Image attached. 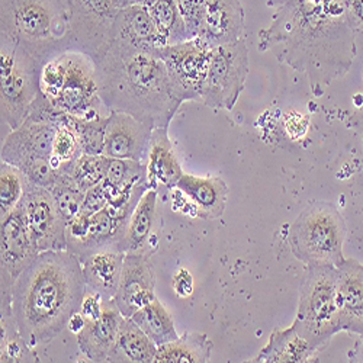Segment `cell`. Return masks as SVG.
Masks as SVG:
<instances>
[{
  "label": "cell",
  "instance_id": "34",
  "mask_svg": "<svg viewBox=\"0 0 363 363\" xmlns=\"http://www.w3.org/2000/svg\"><path fill=\"white\" fill-rule=\"evenodd\" d=\"M0 362H37L34 349L21 336L13 315L2 317V342H0Z\"/></svg>",
  "mask_w": 363,
  "mask_h": 363
},
{
  "label": "cell",
  "instance_id": "42",
  "mask_svg": "<svg viewBox=\"0 0 363 363\" xmlns=\"http://www.w3.org/2000/svg\"><path fill=\"white\" fill-rule=\"evenodd\" d=\"M148 0H119L121 8H125V6H131V5H147Z\"/></svg>",
  "mask_w": 363,
  "mask_h": 363
},
{
  "label": "cell",
  "instance_id": "20",
  "mask_svg": "<svg viewBox=\"0 0 363 363\" xmlns=\"http://www.w3.org/2000/svg\"><path fill=\"white\" fill-rule=\"evenodd\" d=\"M112 41L138 50L164 47L159 29L144 5H131L119 9L112 29Z\"/></svg>",
  "mask_w": 363,
  "mask_h": 363
},
{
  "label": "cell",
  "instance_id": "27",
  "mask_svg": "<svg viewBox=\"0 0 363 363\" xmlns=\"http://www.w3.org/2000/svg\"><path fill=\"white\" fill-rule=\"evenodd\" d=\"M213 342L203 333H184L176 340L157 347V363H205L211 359Z\"/></svg>",
  "mask_w": 363,
  "mask_h": 363
},
{
  "label": "cell",
  "instance_id": "15",
  "mask_svg": "<svg viewBox=\"0 0 363 363\" xmlns=\"http://www.w3.org/2000/svg\"><path fill=\"white\" fill-rule=\"evenodd\" d=\"M156 275L147 252L125 253L123 274L113 304L124 317L131 318L138 310L156 299Z\"/></svg>",
  "mask_w": 363,
  "mask_h": 363
},
{
  "label": "cell",
  "instance_id": "23",
  "mask_svg": "<svg viewBox=\"0 0 363 363\" xmlns=\"http://www.w3.org/2000/svg\"><path fill=\"white\" fill-rule=\"evenodd\" d=\"M176 188L195 203L198 217L203 220H216L224 214L228 188L223 179L198 177L184 173Z\"/></svg>",
  "mask_w": 363,
  "mask_h": 363
},
{
  "label": "cell",
  "instance_id": "6",
  "mask_svg": "<svg viewBox=\"0 0 363 363\" xmlns=\"http://www.w3.org/2000/svg\"><path fill=\"white\" fill-rule=\"evenodd\" d=\"M339 267L331 264L307 266L299 288V306L294 327L317 350H323L336 335V294Z\"/></svg>",
  "mask_w": 363,
  "mask_h": 363
},
{
  "label": "cell",
  "instance_id": "38",
  "mask_svg": "<svg viewBox=\"0 0 363 363\" xmlns=\"http://www.w3.org/2000/svg\"><path fill=\"white\" fill-rule=\"evenodd\" d=\"M104 304H105V299L101 294L94 292V291H87L82 301V306H80L79 311L86 318V321H95L102 315Z\"/></svg>",
  "mask_w": 363,
  "mask_h": 363
},
{
  "label": "cell",
  "instance_id": "4",
  "mask_svg": "<svg viewBox=\"0 0 363 363\" xmlns=\"http://www.w3.org/2000/svg\"><path fill=\"white\" fill-rule=\"evenodd\" d=\"M0 34L29 51L38 65L72 50L69 0H0Z\"/></svg>",
  "mask_w": 363,
  "mask_h": 363
},
{
  "label": "cell",
  "instance_id": "17",
  "mask_svg": "<svg viewBox=\"0 0 363 363\" xmlns=\"http://www.w3.org/2000/svg\"><path fill=\"white\" fill-rule=\"evenodd\" d=\"M246 16L240 0H209L198 37L209 48L245 38Z\"/></svg>",
  "mask_w": 363,
  "mask_h": 363
},
{
  "label": "cell",
  "instance_id": "14",
  "mask_svg": "<svg viewBox=\"0 0 363 363\" xmlns=\"http://www.w3.org/2000/svg\"><path fill=\"white\" fill-rule=\"evenodd\" d=\"M211 51H213V48H209L199 38H192L155 50V52L163 60L172 79L180 89L186 102L201 101Z\"/></svg>",
  "mask_w": 363,
  "mask_h": 363
},
{
  "label": "cell",
  "instance_id": "35",
  "mask_svg": "<svg viewBox=\"0 0 363 363\" xmlns=\"http://www.w3.org/2000/svg\"><path fill=\"white\" fill-rule=\"evenodd\" d=\"M82 155L83 151L76 133L67 125L58 127L52 147V167L57 172H63L69 169Z\"/></svg>",
  "mask_w": 363,
  "mask_h": 363
},
{
  "label": "cell",
  "instance_id": "22",
  "mask_svg": "<svg viewBox=\"0 0 363 363\" xmlns=\"http://www.w3.org/2000/svg\"><path fill=\"white\" fill-rule=\"evenodd\" d=\"M123 320L124 315L121 314L113 301L105 299L102 315L95 321H86L83 331L77 335L80 352L90 362H108Z\"/></svg>",
  "mask_w": 363,
  "mask_h": 363
},
{
  "label": "cell",
  "instance_id": "24",
  "mask_svg": "<svg viewBox=\"0 0 363 363\" xmlns=\"http://www.w3.org/2000/svg\"><path fill=\"white\" fill-rule=\"evenodd\" d=\"M317 350L302 337L296 328L291 325L285 330L272 333L267 345L250 362L286 363V362H310L317 357Z\"/></svg>",
  "mask_w": 363,
  "mask_h": 363
},
{
  "label": "cell",
  "instance_id": "1",
  "mask_svg": "<svg viewBox=\"0 0 363 363\" xmlns=\"http://www.w3.org/2000/svg\"><path fill=\"white\" fill-rule=\"evenodd\" d=\"M356 31L343 0H286L259 34L262 51L304 73L314 96L352 69Z\"/></svg>",
  "mask_w": 363,
  "mask_h": 363
},
{
  "label": "cell",
  "instance_id": "36",
  "mask_svg": "<svg viewBox=\"0 0 363 363\" xmlns=\"http://www.w3.org/2000/svg\"><path fill=\"white\" fill-rule=\"evenodd\" d=\"M176 2L179 12L186 25L189 40L196 38L209 0H176Z\"/></svg>",
  "mask_w": 363,
  "mask_h": 363
},
{
  "label": "cell",
  "instance_id": "40",
  "mask_svg": "<svg viewBox=\"0 0 363 363\" xmlns=\"http://www.w3.org/2000/svg\"><path fill=\"white\" fill-rule=\"evenodd\" d=\"M173 288L177 295L180 296H189L194 291V279L192 275L186 269H180L174 275L173 279Z\"/></svg>",
  "mask_w": 363,
  "mask_h": 363
},
{
  "label": "cell",
  "instance_id": "9",
  "mask_svg": "<svg viewBox=\"0 0 363 363\" xmlns=\"http://www.w3.org/2000/svg\"><path fill=\"white\" fill-rule=\"evenodd\" d=\"M249 47L246 40L213 48L201 101L213 109L233 111L249 76Z\"/></svg>",
  "mask_w": 363,
  "mask_h": 363
},
{
  "label": "cell",
  "instance_id": "18",
  "mask_svg": "<svg viewBox=\"0 0 363 363\" xmlns=\"http://www.w3.org/2000/svg\"><path fill=\"white\" fill-rule=\"evenodd\" d=\"M337 267V331L363 335V264L346 259Z\"/></svg>",
  "mask_w": 363,
  "mask_h": 363
},
{
  "label": "cell",
  "instance_id": "2",
  "mask_svg": "<svg viewBox=\"0 0 363 363\" xmlns=\"http://www.w3.org/2000/svg\"><path fill=\"white\" fill-rule=\"evenodd\" d=\"M99 96L109 112H123L151 130L169 128L186 102L155 50L111 43L96 60Z\"/></svg>",
  "mask_w": 363,
  "mask_h": 363
},
{
  "label": "cell",
  "instance_id": "25",
  "mask_svg": "<svg viewBox=\"0 0 363 363\" xmlns=\"http://www.w3.org/2000/svg\"><path fill=\"white\" fill-rule=\"evenodd\" d=\"M156 353L157 346L131 318L124 317L108 362L151 363L156 360Z\"/></svg>",
  "mask_w": 363,
  "mask_h": 363
},
{
  "label": "cell",
  "instance_id": "16",
  "mask_svg": "<svg viewBox=\"0 0 363 363\" xmlns=\"http://www.w3.org/2000/svg\"><path fill=\"white\" fill-rule=\"evenodd\" d=\"M151 133L153 130L134 116L123 112H111L106 121L102 155L111 159L145 163Z\"/></svg>",
  "mask_w": 363,
  "mask_h": 363
},
{
  "label": "cell",
  "instance_id": "43",
  "mask_svg": "<svg viewBox=\"0 0 363 363\" xmlns=\"http://www.w3.org/2000/svg\"><path fill=\"white\" fill-rule=\"evenodd\" d=\"M266 2H267V5L269 6H272V8H279L281 5H284L285 2H286V0H266Z\"/></svg>",
  "mask_w": 363,
  "mask_h": 363
},
{
  "label": "cell",
  "instance_id": "21",
  "mask_svg": "<svg viewBox=\"0 0 363 363\" xmlns=\"http://www.w3.org/2000/svg\"><path fill=\"white\" fill-rule=\"evenodd\" d=\"M125 253L116 247H106L80 259L87 291L98 292L112 301L121 281Z\"/></svg>",
  "mask_w": 363,
  "mask_h": 363
},
{
  "label": "cell",
  "instance_id": "10",
  "mask_svg": "<svg viewBox=\"0 0 363 363\" xmlns=\"http://www.w3.org/2000/svg\"><path fill=\"white\" fill-rule=\"evenodd\" d=\"M65 73L58 98L52 105L76 118L109 115L99 96L96 62L86 52L69 50L63 52Z\"/></svg>",
  "mask_w": 363,
  "mask_h": 363
},
{
  "label": "cell",
  "instance_id": "37",
  "mask_svg": "<svg viewBox=\"0 0 363 363\" xmlns=\"http://www.w3.org/2000/svg\"><path fill=\"white\" fill-rule=\"evenodd\" d=\"M108 203H109V192L101 184L98 186H94V188H90L89 191H86L82 213L94 216V214L99 213V211L104 209L105 206H108Z\"/></svg>",
  "mask_w": 363,
  "mask_h": 363
},
{
  "label": "cell",
  "instance_id": "39",
  "mask_svg": "<svg viewBox=\"0 0 363 363\" xmlns=\"http://www.w3.org/2000/svg\"><path fill=\"white\" fill-rule=\"evenodd\" d=\"M343 2L356 34L363 33V0H343Z\"/></svg>",
  "mask_w": 363,
  "mask_h": 363
},
{
  "label": "cell",
  "instance_id": "30",
  "mask_svg": "<svg viewBox=\"0 0 363 363\" xmlns=\"http://www.w3.org/2000/svg\"><path fill=\"white\" fill-rule=\"evenodd\" d=\"M28 182L29 179L21 169L6 162L0 164V220L6 218L19 206Z\"/></svg>",
  "mask_w": 363,
  "mask_h": 363
},
{
  "label": "cell",
  "instance_id": "33",
  "mask_svg": "<svg viewBox=\"0 0 363 363\" xmlns=\"http://www.w3.org/2000/svg\"><path fill=\"white\" fill-rule=\"evenodd\" d=\"M143 180H147V167L144 162L111 159L102 185L111 194L135 186Z\"/></svg>",
  "mask_w": 363,
  "mask_h": 363
},
{
  "label": "cell",
  "instance_id": "32",
  "mask_svg": "<svg viewBox=\"0 0 363 363\" xmlns=\"http://www.w3.org/2000/svg\"><path fill=\"white\" fill-rule=\"evenodd\" d=\"M50 191L66 225L70 224L82 213L86 192L82 191L72 177L63 172H58L57 182L50 188Z\"/></svg>",
  "mask_w": 363,
  "mask_h": 363
},
{
  "label": "cell",
  "instance_id": "29",
  "mask_svg": "<svg viewBox=\"0 0 363 363\" xmlns=\"http://www.w3.org/2000/svg\"><path fill=\"white\" fill-rule=\"evenodd\" d=\"M145 8L153 18L164 45L189 40L186 25L179 12L176 0H148Z\"/></svg>",
  "mask_w": 363,
  "mask_h": 363
},
{
  "label": "cell",
  "instance_id": "31",
  "mask_svg": "<svg viewBox=\"0 0 363 363\" xmlns=\"http://www.w3.org/2000/svg\"><path fill=\"white\" fill-rule=\"evenodd\" d=\"M109 160L111 157L104 155H82L69 169L63 170V173H67L74 184L86 192L105 180Z\"/></svg>",
  "mask_w": 363,
  "mask_h": 363
},
{
  "label": "cell",
  "instance_id": "8",
  "mask_svg": "<svg viewBox=\"0 0 363 363\" xmlns=\"http://www.w3.org/2000/svg\"><path fill=\"white\" fill-rule=\"evenodd\" d=\"M57 130L51 123L26 119L2 141L0 159L21 169L29 182L50 189L58 177L51 164Z\"/></svg>",
  "mask_w": 363,
  "mask_h": 363
},
{
  "label": "cell",
  "instance_id": "19",
  "mask_svg": "<svg viewBox=\"0 0 363 363\" xmlns=\"http://www.w3.org/2000/svg\"><path fill=\"white\" fill-rule=\"evenodd\" d=\"M145 167L148 188L157 191L159 195L176 188L179 179L184 176V170L169 137V128L160 127L151 133Z\"/></svg>",
  "mask_w": 363,
  "mask_h": 363
},
{
  "label": "cell",
  "instance_id": "28",
  "mask_svg": "<svg viewBox=\"0 0 363 363\" xmlns=\"http://www.w3.org/2000/svg\"><path fill=\"white\" fill-rule=\"evenodd\" d=\"M131 320L145 333L157 347L176 340L179 336L174 328V323L169 311L156 298L150 304L138 310Z\"/></svg>",
  "mask_w": 363,
  "mask_h": 363
},
{
  "label": "cell",
  "instance_id": "44",
  "mask_svg": "<svg viewBox=\"0 0 363 363\" xmlns=\"http://www.w3.org/2000/svg\"><path fill=\"white\" fill-rule=\"evenodd\" d=\"M362 118H363V109H362Z\"/></svg>",
  "mask_w": 363,
  "mask_h": 363
},
{
  "label": "cell",
  "instance_id": "7",
  "mask_svg": "<svg viewBox=\"0 0 363 363\" xmlns=\"http://www.w3.org/2000/svg\"><path fill=\"white\" fill-rule=\"evenodd\" d=\"M40 65L13 38L0 34V113L2 127L19 128L40 96Z\"/></svg>",
  "mask_w": 363,
  "mask_h": 363
},
{
  "label": "cell",
  "instance_id": "3",
  "mask_svg": "<svg viewBox=\"0 0 363 363\" xmlns=\"http://www.w3.org/2000/svg\"><path fill=\"white\" fill-rule=\"evenodd\" d=\"M87 292L80 260L69 250L43 252L15 282L12 310L29 347L50 343L80 310Z\"/></svg>",
  "mask_w": 363,
  "mask_h": 363
},
{
  "label": "cell",
  "instance_id": "26",
  "mask_svg": "<svg viewBox=\"0 0 363 363\" xmlns=\"http://www.w3.org/2000/svg\"><path fill=\"white\" fill-rule=\"evenodd\" d=\"M157 196L159 192L155 189H148L143 195L131 216L125 237L121 243V252H145L157 217Z\"/></svg>",
  "mask_w": 363,
  "mask_h": 363
},
{
  "label": "cell",
  "instance_id": "11",
  "mask_svg": "<svg viewBox=\"0 0 363 363\" xmlns=\"http://www.w3.org/2000/svg\"><path fill=\"white\" fill-rule=\"evenodd\" d=\"M2 227V241H0V313L2 317L13 315L12 310V294L13 286L22 272L31 264L40 250L33 238L31 231L28 228L22 206L13 209L12 213L0 220Z\"/></svg>",
  "mask_w": 363,
  "mask_h": 363
},
{
  "label": "cell",
  "instance_id": "5",
  "mask_svg": "<svg viewBox=\"0 0 363 363\" xmlns=\"http://www.w3.org/2000/svg\"><path fill=\"white\" fill-rule=\"evenodd\" d=\"M346 223L328 202L310 203L291 225L288 241L294 256L306 266H340L346 259L343 245Z\"/></svg>",
  "mask_w": 363,
  "mask_h": 363
},
{
  "label": "cell",
  "instance_id": "12",
  "mask_svg": "<svg viewBox=\"0 0 363 363\" xmlns=\"http://www.w3.org/2000/svg\"><path fill=\"white\" fill-rule=\"evenodd\" d=\"M72 50L86 52L95 62L112 41V29L121 9L119 0H69Z\"/></svg>",
  "mask_w": 363,
  "mask_h": 363
},
{
  "label": "cell",
  "instance_id": "13",
  "mask_svg": "<svg viewBox=\"0 0 363 363\" xmlns=\"http://www.w3.org/2000/svg\"><path fill=\"white\" fill-rule=\"evenodd\" d=\"M21 206L40 253L67 250L66 223L48 188L28 182Z\"/></svg>",
  "mask_w": 363,
  "mask_h": 363
},
{
  "label": "cell",
  "instance_id": "41",
  "mask_svg": "<svg viewBox=\"0 0 363 363\" xmlns=\"http://www.w3.org/2000/svg\"><path fill=\"white\" fill-rule=\"evenodd\" d=\"M84 325H86V318L82 315L80 311H77V313H74V314L72 315V318L69 320L67 328L73 333V335L77 336V335H80V333L83 331Z\"/></svg>",
  "mask_w": 363,
  "mask_h": 363
}]
</instances>
